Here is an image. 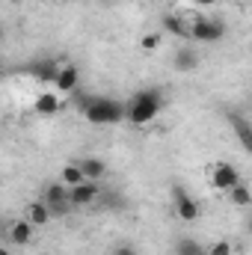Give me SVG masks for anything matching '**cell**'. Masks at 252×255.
<instances>
[{"label":"cell","mask_w":252,"mask_h":255,"mask_svg":"<svg viewBox=\"0 0 252 255\" xmlns=\"http://www.w3.org/2000/svg\"><path fill=\"white\" fill-rule=\"evenodd\" d=\"M9 241H12L15 247H27V244L33 241V226H30L27 220H15V223L9 226Z\"/></svg>","instance_id":"cell-14"},{"label":"cell","mask_w":252,"mask_h":255,"mask_svg":"<svg viewBox=\"0 0 252 255\" xmlns=\"http://www.w3.org/2000/svg\"><path fill=\"white\" fill-rule=\"evenodd\" d=\"M232 244L229 241H214L211 247H205V255H232Z\"/></svg>","instance_id":"cell-21"},{"label":"cell","mask_w":252,"mask_h":255,"mask_svg":"<svg viewBox=\"0 0 252 255\" xmlns=\"http://www.w3.org/2000/svg\"><path fill=\"white\" fill-rule=\"evenodd\" d=\"M77 110L83 113V119L95 128H113L125 122V101L119 98H107V95H80L77 98Z\"/></svg>","instance_id":"cell-1"},{"label":"cell","mask_w":252,"mask_h":255,"mask_svg":"<svg viewBox=\"0 0 252 255\" xmlns=\"http://www.w3.org/2000/svg\"><path fill=\"white\" fill-rule=\"evenodd\" d=\"M98 196H101L98 181H80V184L68 187V205L71 208H86V205L98 202Z\"/></svg>","instance_id":"cell-5"},{"label":"cell","mask_w":252,"mask_h":255,"mask_svg":"<svg viewBox=\"0 0 252 255\" xmlns=\"http://www.w3.org/2000/svg\"><path fill=\"white\" fill-rule=\"evenodd\" d=\"M60 3H71V0H60Z\"/></svg>","instance_id":"cell-27"},{"label":"cell","mask_w":252,"mask_h":255,"mask_svg":"<svg viewBox=\"0 0 252 255\" xmlns=\"http://www.w3.org/2000/svg\"><path fill=\"white\" fill-rule=\"evenodd\" d=\"M163 30L169 36H178V39H190V24L181 18V15H166L163 18Z\"/></svg>","instance_id":"cell-15"},{"label":"cell","mask_w":252,"mask_h":255,"mask_svg":"<svg viewBox=\"0 0 252 255\" xmlns=\"http://www.w3.org/2000/svg\"><path fill=\"white\" fill-rule=\"evenodd\" d=\"M110 255H139V253H136L133 244H119V247H113V253Z\"/></svg>","instance_id":"cell-22"},{"label":"cell","mask_w":252,"mask_h":255,"mask_svg":"<svg viewBox=\"0 0 252 255\" xmlns=\"http://www.w3.org/2000/svg\"><path fill=\"white\" fill-rule=\"evenodd\" d=\"M60 65L63 63H57V60H51V57H39V60H33V63L27 65V74H30L33 80H39V83H54Z\"/></svg>","instance_id":"cell-8"},{"label":"cell","mask_w":252,"mask_h":255,"mask_svg":"<svg viewBox=\"0 0 252 255\" xmlns=\"http://www.w3.org/2000/svg\"><path fill=\"white\" fill-rule=\"evenodd\" d=\"M199 54L193 51V48H178L175 51V57H172V68L175 71H181V74H190V71H196L199 68Z\"/></svg>","instance_id":"cell-11"},{"label":"cell","mask_w":252,"mask_h":255,"mask_svg":"<svg viewBox=\"0 0 252 255\" xmlns=\"http://www.w3.org/2000/svg\"><path fill=\"white\" fill-rule=\"evenodd\" d=\"M163 110V92L160 89H139L125 101V122L130 125H148Z\"/></svg>","instance_id":"cell-2"},{"label":"cell","mask_w":252,"mask_h":255,"mask_svg":"<svg viewBox=\"0 0 252 255\" xmlns=\"http://www.w3.org/2000/svg\"><path fill=\"white\" fill-rule=\"evenodd\" d=\"M33 110H36L39 116H54V113H60V110H63L60 92H39L36 101H33Z\"/></svg>","instance_id":"cell-10"},{"label":"cell","mask_w":252,"mask_h":255,"mask_svg":"<svg viewBox=\"0 0 252 255\" xmlns=\"http://www.w3.org/2000/svg\"><path fill=\"white\" fill-rule=\"evenodd\" d=\"M226 33H229V30H226V21H220V18H196V21L190 24V39H193V42L214 45V42H220Z\"/></svg>","instance_id":"cell-3"},{"label":"cell","mask_w":252,"mask_h":255,"mask_svg":"<svg viewBox=\"0 0 252 255\" xmlns=\"http://www.w3.org/2000/svg\"><path fill=\"white\" fill-rule=\"evenodd\" d=\"M42 202L48 205V211H51V217H65L68 211H71V205H68V187L60 184V181H51L45 193H42Z\"/></svg>","instance_id":"cell-4"},{"label":"cell","mask_w":252,"mask_h":255,"mask_svg":"<svg viewBox=\"0 0 252 255\" xmlns=\"http://www.w3.org/2000/svg\"><path fill=\"white\" fill-rule=\"evenodd\" d=\"M196 6H214V3H220V0H193Z\"/></svg>","instance_id":"cell-23"},{"label":"cell","mask_w":252,"mask_h":255,"mask_svg":"<svg viewBox=\"0 0 252 255\" xmlns=\"http://www.w3.org/2000/svg\"><path fill=\"white\" fill-rule=\"evenodd\" d=\"M3 39H6V30H3V24H0V45H3Z\"/></svg>","instance_id":"cell-24"},{"label":"cell","mask_w":252,"mask_h":255,"mask_svg":"<svg viewBox=\"0 0 252 255\" xmlns=\"http://www.w3.org/2000/svg\"><path fill=\"white\" fill-rule=\"evenodd\" d=\"M77 83H80V68H77V65H71V63H63V65H60V71H57V77H54L57 92L68 95V92H74V89H77Z\"/></svg>","instance_id":"cell-9"},{"label":"cell","mask_w":252,"mask_h":255,"mask_svg":"<svg viewBox=\"0 0 252 255\" xmlns=\"http://www.w3.org/2000/svg\"><path fill=\"white\" fill-rule=\"evenodd\" d=\"M3 74H6V68H3V63H0V80H3Z\"/></svg>","instance_id":"cell-25"},{"label":"cell","mask_w":252,"mask_h":255,"mask_svg":"<svg viewBox=\"0 0 252 255\" xmlns=\"http://www.w3.org/2000/svg\"><path fill=\"white\" fill-rule=\"evenodd\" d=\"M80 181H86V178H83V172H80L77 163H65L63 169H60V184L74 187V184H80Z\"/></svg>","instance_id":"cell-18"},{"label":"cell","mask_w":252,"mask_h":255,"mask_svg":"<svg viewBox=\"0 0 252 255\" xmlns=\"http://www.w3.org/2000/svg\"><path fill=\"white\" fill-rule=\"evenodd\" d=\"M226 193H229V202H232V205H238V208H250L252 193H250V187H247V181H238L232 190H226Z\"/></svg>","instance_id":"cell-17"},{"label":"cell","mask_w":252,"mask_h":255,"mask_svg":"<svg viewBox=\"0 0 252 255\" xmlns=\"http://www.w3.org/2000/svg\"><path fill=\"white\" fill-rule=\"evenodd\" d=\"M172 202H175V214L184 220V223H193V220H199V214H202V208H199V202L190 196L184 187H175L172 190Z\"/></svg>","instance_id":"cell-7"},{"label":"cell","mask_w":252,"mask_h":255,"mask_svg":"<svg viewBox=\"0 0 252 255\" xmlns=\"http://www.w3.org/2000/svg\"><path fill=\"white\" fill-rule=\"evenodd\" d=\"M160 42H163V36H160V33H145V36L139 39V48H142L145 54H151V51H157V48H160Z\"/></svg>","instance_id":"cell-20"},{"label":"cell","mask_w":252,"mask_h":255,"mask_svg":"<svg viewBox=\"0 0 252 255\" xmlns=\"http://www.w3.org/2000/svg\"><path fill=\"white\" fill-rule=\"evenodd\" d=\"M175 255H205V247L193 238H181L175 241Z\"/></svg>","instance_id":"cell-19"},{"label":"cell","mask_w":252,"mask_h":255,"mask_svg":"<svg viewBox=\"0 0 252 255\" xmlns=\"http://www.w3.org/2000/svg\"><path fill=\"white\" fill-rule=\"evenodd\" d=\"M229 125L235 128V133L241 136V145L250 148V119L241 116V113H229Z\"/></svg>","instance_id":"cell-16"},{"label":"cell","mask_w":252,"mask_h":255,"mask_svg":"<svg viewBox=\"0 0 252 255\" xmlns=\"http://www.w3.org/2000/svg\"><path fill=\"white\" fill-rule=\"evenodd\" d=\"M238 181H244V175H241V169L235 166V163H217L214 166V172H211V184L217 187V190H232Z\"/></svg>","instance_id":"cell-6"},{"label":"cell","mask_w":252,"mask_h":255,"mask_svg":"<svg viewBox=\"0 0 252 255\" xmlns=\"http://www.w3.org/2000/svg\"><path fill=\"white\" fill-rule=\"evenodd\" d=\"M24 220H27L33 229H36V226L42 229V226H48V223H51V211H48V205H45L42 199H36V202H30V205H27Z\"/></svg>","instance_id":"cell-12"},{"label":"cell","mask_w":252,"mask_h":255,"mask_svg":"<svg viewBox=\"0 0 252 255\" xmlns=\"http://www.w3.org/2000/svg\"><path fill=\"white\" fill-rule=\"evenodd\" d=\"M77 166H80V172H83L86 181H101V178L107 175V163H104L101 157H83Z\"/></svg>","instance_id":"cell-13"},{"label":"cell","mask_w":252,"mask_h":255,"mask_svg":"<svg viewBox=\"0 0 252 255\" xmlns=\"http://www.w3.org/2000/svg\"><path fill=\"white\" fill-rule=\"evenodd\" d=\"M0 255H9V250H6V247H0Z\"/></svg>","instance_id":"cell-26"}]
</instances>
